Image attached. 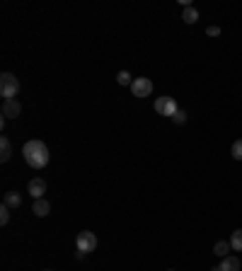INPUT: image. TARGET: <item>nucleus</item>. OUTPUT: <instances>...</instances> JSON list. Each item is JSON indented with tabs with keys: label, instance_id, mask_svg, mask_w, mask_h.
<instances>
[{
	"label": "nucleus",
	"instance_id": "obj_1",
	"mask_svg": "<svg viewBox=\"0 0 242 271\" xmlns=\"http://www.w3.org/2000/svg\"><path fill=\"white\" fill-rule=\"evenodd\" d=\"M22 155L24 160H27V165L29 167H34V170H41V167H46L48 165V148L44 141H27L22 148Z\"/></svg>",
	"mask_w": 242,
	"mask_h": 271
},
{
	"label": "nucleus",
	"instance_id": "obj_2",
	"mask_svg": "<svg viewBox=\"0 0 242 271\" xmlns=\"http://www.w3.org/2000/svg\"><path fill=\"white\" fill-rule=\"evenodd\" d=\"M17 92H20V80L12 73L0 75V95H3V99H15Z\"/></svg>",
	"mask_w": 242,
	"mask_h": 271
},
{
	"label": "nucleus",
	"instance_id": "obj_3",
	"mask_svg": "<svg viewBox=\"0 0 242 271\" xmlns=\"http://www.w3.org/2000/svg\"><path fill=\"white\" fill-rule=\"evenodd\" d=\"M75 247H78V254H90L97 249V235L92 230H83L75 237Z\"/></svg>",
	"mask_w": 242,
	"mask_h": 271
},
{
	"label": "nucleus",
	"instance_id": "obj_4",
	"mask_svg": "<svg viewBox=\"0 0 242 271\" xmlns=\"http://www.w3.org/2000/svg\"><path fill=\"white\" fill-rule=\"evenodd\" d=\"M155 111L160 114V116H174L177 111H179V104H177V99L169 97V95H165V97H157L155 99Z\"/></svg>",
	"mask_w": 242,
	"mask_h": 271
},
{
	"label": "nucleus",
	"instance_id": "obj_5",
	"mask_svg": "<svg viewBox=\"0 0 242 271\" xmlns=\"http://www.w3.org/2000/svg\"><path fill=\"white\" fill-rule=\"evenodd\" d=\"M131 92L133 97H150V92H153V83H150V78H133V85H131Z\"/></svg>",
	"mask_w": 242,
	"mask_h": 271
},
{
	"label": "nucleus",
	"instance_id": "obj_6",
	"mask_svg": "<svg viewBox=\"0 0 242 271\" xmlns=\"http://www.w3.org/2000/svg\"><path fill=\"white\" fill-rule=\"evenodd\" d=\"M3 119H15V116H20V111H22V107H20V102L17 99H3Z\"/></svg>",
	"mask_w": 242,
	"mask_h": 271
},
{
	"label": "nucleus",
	"instance_id": "obj_7",
	"mask_svg": "<svg viewBox=\"0 0 242 271\" xmlns=\"http://www.w3.org/2000/svg\"><path fill=\"white\" fill-rule=\"evenodd\" d=\"M29 194H32V198H44V194H46V182L41 179V177H34L32 182H29Z\"/></svg>",
	"mask_w": 242,
	"mask_h": 271
},
{
	"label": "nucleus",
	"instance_id": "obj_8",
	"mask_svg": "<svg viewBox=\"0 0 242 271\" xmlns=\"http://www.w3.org/2000/svg\"><path fill=\"white\" fill-rule=\"evenodd\" d=\"M48 211H51V204H48L46 198H36L34 206H32V213H34V216H39V218H46Z\"/></svg>",
	"mask_w": 242,
	"mask_h": 271
},
{
	"label": "nucleus",
	"instance_id": "obj_9",
	"mask_svg": "<svg viewBox=\"0 0 242 271\" xmlns=\"http://www.w3.org/2000/svg\"><path fill=\"white\" fill-rule=\"evenodd\" d=\"M12 158V146H10V138L3 136L0 138V162H8Z\"/></svg>",
	"mask_w": 242,
	"mask_h": 271
},
{
	"label": "nucleus",
	"instance_id": "obj_10",
	"mask_svg": "<svg viewBox=\"0 0 242 271\" xmlns=\"http://www.w3.org/2000/svg\"><path fill=\"white\" fill-rule=\"evenodd\" d=\"M3 204H5L8 209H20V204H22V196H20L17 191H8V194L3 196Z\"/></svg>",
	"mask_w": 242,
	"mask_h": 271
},
{
	"label": "nucleus",
	"instance_id": "obj_11",
	"mask_svg": "<svg viewBox=\"0 0 242 271\" xmlns=\"http://www.w3.org/2000/svg\"><path fill=\"white\" fill-rule=\"evenodd\" d=\"M240 259L237 257H225L220 261V271H240Z\"/></svg>",
	"mask_w": 242,
	"mask_h": 271
},
{
	"label": "nucleus",
	"instance_id": "obj_12",
	"mask_svg": "<svg viewBox=\"0 0 242 271\" xmlns=\"http://www.w3.org/2000/svg\"><path fill=\"white\" fill-rule=\"evenodd\" d=\"M182 20L187 22V25H196L199 22V13H196V8H184V13H182Z\"/></svg>",
	"mask_w": 242,
	"mask_h": 271
},
{
	"label": "nucleus",
	"instance_id": "obj_13",
	"mask_svg": "<svg viewBox=\"0 0 242 271\" xmlns=\"http://www.w3.org/2000/svg\"><path fill=\"white\" fill-rule=\"evenodd\" d=\"M230 249H232V247H230V242L220 240V242H216V247H213V254H218L220 259H225V257H230V254H228Z\"/></svg>",
	"mask_w": 242,
	"mask_h": 271
},
{
	"label": "nucleus",
	"instance_id": "obj_14",
	"mask_svg": "<svg viewBox=\"0 0 242 271\" xmlns=\"http://www.w3.org/2000/svg\"><path fill=\"white\" fill-rule=\"evenodd\" d=\"M230 247H232L235 252H242V228L230 235Z\"/></svg>",
	"mask_w": 242,
	"mask_h": 271
},
{
	"label": "nucleus",
	"instance_id": "obj_15",
	"mask_svg": "<svg viewBox=\"0 0 242 271\" xmlns=\"http://www.w3.org/2000/svg\"><path fill=\"white\" fill-rule=\"evenodd\" d=\"M116 83H119V85H133L131 73H129V71H119V73H116Z\"/></svg>",
	"mask_w": 242,
	"mask_h": 271
},
{
	"label": "nucleus",
	"instance_id": "obj_16",
	"mask_svg": "<svg viewBox=\"0 0 242 271\" xmlns=\"http://www.w3.org/2000/svg\"><path fill=\"white\" fill-rule=\"evenodd\" d=\"M230 153H232V158H235V160H242V138L232 143V150H230Z\"/></svg>",
	"mask_w": 242,
	"mask_h": 271
},
{
	"label": "nucleus",
	"instance_id": "obj_17",
	"mask_svg": "<svg viewBox=\"0 0 242 271\" xmlns=\"http://www.w3.org/2000/svg\"><path fill=\"white\" fill-rule=\"evenodd\" d=\"M8 223H10V209L3 204L0 206V225H8Z\"/></svg>",
	"mask_w": 242,
	"mask_h": 271
},
{
	"label": "nucleus",
	"instance_id": "obj_18",
	"mask_svg": "<svg viewBox=\"0 0 242 271\" xmlns=\"http://www.w3.org/2000/svg\"><path fill=\"white\" fill-rule=\"evenodd\" d=\"M172 121H174V123H184V121H187V111H177V114H174V116H172Z\"/></svg>",
	"mask_w": 242,
	"mask_h": 271
},
{
	"label": "nucleus",
	"instance_id": "obj_19",
	"mask_svg": "<svg viewBox=\"0 0 242 271\" xmlns=\"http://www.w3.org/2000/svg\"><path fill=\"white\" fill-rule=\"evenodd\" d=\"M206 34H208V37H218V34H220V27H218V25H211L208 29H206Z\"/></svg>",
	"mask_w": 242,
	"mask_h": 271
},
{
	"label": "nucleus",
	"instance_id": "obj_20",
	"mask_svg": "<svg viewBox=\"0 0 242 271\" xmlns=\"http://www.w3.org/2000/svg\"><path fill=\"white\" fill-rule=\"evenodd\" d=\"M211 271H220V266H213V269H211Z\"/></svg>",
	"mask_w": 242,
	"mask_h": 271
},
{
	"label": "nucleus",
	"instance_id": "obj_21",
	"mask_svg": "<svg viewBox=\"0 0 242 271\" xmlns=\"http://www.w3.org/2000/svg\"><path fill=\"white\" fill-rule=\"evenodd\" d=\"M167 271H174V269H167Z\"/></svg>",
	"mask_w": 242,
	"mask_h": 271
},
{
	"label": "nucleus",
	"instance_id": "obj_22",
	"mask_svg": "<svg viewBox=\"0 0 242 271\" xmlns=\"http://www.w3.org/2000/svg\"><path fill=\"white\" fill-rule=\"evenodd\" d=\"M44 271H51V269H44Z\"/></svg>",
	"mask_w": 242,
	"mask_h": 271
}]
</instances>
